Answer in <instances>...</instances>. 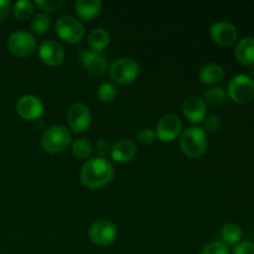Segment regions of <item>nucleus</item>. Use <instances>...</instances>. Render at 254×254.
I'll return each instance as SVG.
<instances>
[{
  "instance_id": "obj_1",
  "label": "nucleus",
  "mask_w": 254,
  "mask_h": 254,
  "mask_svg": "<svg viewBox=\"0 0 254 254\" xmlns=\"http://www.w3.org/2000/svg\"><path fill=\"white\" fill-rule=\"evenodd\" d=\"M114 176V168L108 159L93 158L81 169V181L87 189L97 190L108 185Z\"/></svg>"
},
{
  "instance_id": "obj_2",
  "label": "nucleus",
  "mask_w": 254,
  "mask_h": 254,
  "mask_svg": "<svg viewBox=\"0 0 254 254\" xmlns=\"http://www.w3.org/2000/svg\"><path fill=\"white\" fill-rule=\"evenodd\" d=\"M207 134L200 127H190L181 133L180 149L189 158H200L207 150Z\"/></svg>"
},
{
  "instance_id": "obj_3",
  "label": "nucleus",
  "mask_w": 254,
  "mask_h": 254,
  "mask_svg": "<svg viewBox=\"0 0 254 254\" xmlns=\"http://www.w3.org/2000/svg\"><path fill=\"white\" fill-rule=\"evenodd\" d=\"M72 143L71 131L64 126H54L47 129L41 138V145L50 154H59L66 150Z\"/></svg>"
},
{
  "instance_id": "obj_4",
  "label": "nucleus",
  "mask_w": 254,
  "mask_h": 254,
  "mask_svg": "<svg viewBox=\"0 0 254 254\" xmlns=\"http://www.w3.org/2000/svg\"><path fill=\"white\" fill-rule=\"evenodd\" d=\"M55 31L62 41L69 45L78 44L86 36L84 25L77 17L69 16V15H64L57 20L55 25Z\"/></svg>"
},
{
  "instance_id": "obj_5",
  "label": "nucleus",
  "mask_w": 254,
  "mask_h": 254,
  "mask_svg": "<svg viewBox=\"0 0 254 254\" xmlns=\"http://www.w3.org/2000/svg\"><path fill=\"white\" fill-rule=\"evenodd\" d=\"M140 73V66L135 60L130 57H122L116 60L109 67L111 78L118 84H130L135 81Z\"/></svg>"
},
{
  "instance_id": "obj_6",
  "label": "nucleus",
  "mask_w": 254,
  "mask_h": 254,
  "mask_svg": "<svg viewBox=\"0 0 254 254\" xmlns=\"http://www.w3.org/2000/svg\"><path fill=\"white\" fill-rule=\"evenodd\" d=\"M227 96L235 103L247 104L254 99V79L247 74H237L228 83Z\"/></svg>"
},
{
  "instance_id": "obj_7",
  "label": "nucleus",
  "mask_w": 254,
  "mask_h": 254,
  "mask_svg": "<svg viewBox=\"0 0 254 254\" xmlns=\"http://www.w3.org/2000/svg\"><path fill=\"white\" fill-rule=\"evenodd\" d=\"M37 41L32 34L27 31H15L7 37V49L16 57H29L36 51Z\"/></svg>"
},
{
  "instance_id": "obj_8",
  "label": "nucleus",
  "mask_w": 254,
  "mask_h": 254,
  "mask_svg": "<svg viewBox=\"0 0 254 254\" xmlns=\"http://www.w3.org/2000/svg\"><path fill=\"white\" fill-rule=\"evenodd\" d=\"M88 237L93 245L99 247H108L118 237V230L111 221L99 220L89 227Z\"/></svg>"
},
{
  "instance_id": "obj_9",
  "label": "nucleus",
  "mask_w": 254,
  "mask_h": 254,
  "mask_svg": "<svg viewBox=\"0 0 254 254\" xmlns=\"http://www.w3.org/2000/svg\"><path fill=\"white\" fill-rule=\"evenodd\" d=\"M78 59L83 68L91 76L101 77L108 69V60L102 52L93 51L91 49H81L78 51Z\"/></svg>"
},
{
  "instance_id": "obj_10",
  "label": "nucleus",
  "mask_w": 254,
  "mask_h": 254,
  "mask_svg": "<svg viewBox=\"0 0 254 254\" xmlns=\"http://www.w3.org/2000/svg\"><path fill=\"white\" fill-rule=\"evenodd\" d=\"M92 114L88 107L83 103H74L67 112V123L73 133L82 134L91 127Z\"/></svg>"
},
{
  "instance_id": "obj_11",
  "label": "nucleus",
  "mask_w": 254,
  "mask_h": 254,
  "mask_svg": "<svg viewBox=\"0 0 254 254\" xmlns=\"http://www.w3.org/2000/svg\"><path fill=\"white\" fill-rule=\"evenodd\" d=\"M183 131V122L175 114H166L156 124L155 136L163 143L174 141Z\"/></svg>"
},
{
  "instance_id": "obj_12",
  "label": "nucleus",
  "mask_w": 254,
  "mask_h": 254,
  "mask_svg": "<svg viewBox=\"0 0 254 254\" xmlns=\"http://www.w3.org/2000/svg\"><path fill=\"white\" fill-rule=\"evenodd\" d=\"M16 112L25 121H37L44 114V103L34 94H25L17 99Z\"/></svg>"
},
{
  "instance_id": "obj_13",
  "label": "nucleus",
  "mask_w": 254,
  "mask_h": 254,
  "mask_svg": "<svg viewBox=\"0 0 254 254\" xmlns=\"http://www.w3.org/2000/svg\"><path fill=\"white\" fill-rule=\"evenodd\" d=\"M39 59L42 64L50 67H56L64 62V49L61 44L54 40H46L42 42L37 50Z\"/></svg>"
},
{
  "instance_id": "obj_14",
  "label": "nucleus",
  "mask_w": 254,
  "mask_h": 254,
  "mask_svg": "<svg viewBox=\"0 0 254 254\" xmlns=\"http://www.w3.org/2000/svg\"><path fill=\"white\" fill-rule=\"evenodd\" d=\"M210 36L220 46H231L238 37L237 27L228 21H217L211 25Z\"/></svg>"
},
{
  "instance_id": "obj_15",
  "label": "nucleus",
  "mask_w": 254,
  "mask_h": 254,
  "mask_svg": "<svg viewBox=\"0 0 254 254\" xmlns=\"http://www.w3.org/2000/svg\"><path fill=\"white\" fill-rule=\"evenodd\" d=\"M207 106L201 97L189 96L183 103V113L191 123H201L206 118Z\"/></svg>"
},
{
  "instance_id": "obj_16",
  "label": "nucleus",
  "mask_w": 254,
  "mask_h": 254,
  "mask_svg": "<svg viewBox=\"0 0 254 254\" xmlns=\"http://www.w3.org/2000/svg\"><path fill=\"white\" fill-rule=\"evenodd\" d=\"M136 155V145L129 139H121L111 149V156L114 161L121 164L129 163Z\"/></svg>"
},
{
  "instance_id": "obj_17",
  "label": "nucleus",
  "mask_w": 254,
  "mask_h": 254,
  "mask_svg": "<svg viewBox=\"0 0 254 254\" xmlns=\"http://www.w3.org/2000/svg\"><path fill=\"white\" fill-rule=\"evenodd\" d=\"M235 55L238 61L245 66L254 64V37L246 36L241 39L236 45Z\"/></svg>"
},
{
  "instance_id": "obj_18",
  "label": "nucleus",
  "mask_w": 254,
  "mask_h": 254,
  "mask_svg": "<svg viewBox=\"0 0 254 254\" xmlns=\"http://www.w3.org/2000/svg\"><path fill=\"white\" fill-rule=\"evenodd\" d=\"M102 10L101 0H78L74 4V11L81 20L91 21L99 15Z\"/></svg>"
},
{
  "instance_id": "obj_19",
  "label": "nucleus",
  "mask_w": 254,
  "mask_h": 254,
  "mask_svg": "<svg viewBox=\"0 0 254 254\" xmlns=\"http://www.w3.org/2000/svg\"><path fill=\"white\" fill-rule=\"evenodd\" d=\"M225 68L223 66H221L220 64H215V62H211V64H205L202 68L198 72V77H200V81L203 84H207V86H215V84L220 83L221 81L225 77Z\"/></svg>"
},
{
  "instance_id": "obj_20",
  "label": "nucleus",
  "mask_w": 254,
  "mask_h": 254,
  "mask_svg": "<svg viewBox=\"0 0 254 254\" xmlns=\"http://www.w3.org/2000/svg\"><path fill=\"white\" fill-rule=\"evenodd\" d=\"M109 42H111V35L103 27H97L89 32L88 45L89 49L93 50V51L102 52L108 47Z\"/></svg>"
},
{
  "instance_id": "obj_21",
  "label": "nucleus",
  "mask_w": 254,
  "mask_h": 254,
  "mask_svg": "<svg viewBox=\"0 0 254 254\" xmlns=\"http://www.w3.org/2000/svg\"><path fill=\"white\" fill-rule=\"evenodd\" d=\"M227 91L222 87H211V88L206 89L203 93V101L206 104L211 107H220L226 103L227 101Z\"/></svg>"
},
{
  "instance_id": "obj_22",
  "label": "nucleus",
  "mask_w": 254,
  "mask_h": 254,
  "mask_svg": "<svg viewBox=\"0 0 254 254\" xmlns=\"http://www.w3.org/2000/svg\"><path fill=\"white\" fill-rule=\"evenodd\" d=\"M242 228L237 223H227L221 231V238L225 245H237L242 240Z\"/></svg>"
},
{
  "instance_id": "obj_23",
  "label": "nucleus",
  "mask_w": 254,
  "mask_h": 254,
  "mask_svg": "<svg viewBox=\"0 0 254 254\" xmlns=\"http://www.w3.org/2000/svg\"><path fill=\"white\" fill-rule=\"evenodd\" d=\"M34 2L30 0H20L12 5V15L20 21H26L34 16Z\"/></svg>"
},
{
  "instance_id": "obj_24",
  "label": "nucleus",
  "mask_w": 254,
  "mask_h": 254,
  "mask_svg": "<svg viewBox=\"0 0 254 254\" xmlns=\"http://www.w3.org/2000/svg\"><path fill=\"white\" fill-rule=\"evenodd\" d=\"M92 151H93V148L86 139H76L74 141H72V154L74 158L79 159V160H87L91 158Z\"/></svg>"
},
{
  "instance_id": "obj_25",
  "label": "nucleus",
  "mask_w": 254,
  "mask_h": 254,
  "mask_svg": "<svg viewBox=\"0 0 254 254\" xmlns=\"http://www.w3.org/2000/svg\"><path fill=\"white\" fill-rule=\"evenodd\" d=\"M51 26V20L46 14H36L31 19V29L35 35H44L45 32L49 31Z\"/></svg>"
},
{
  "instance_id": "obj_26",
  "label": "nucleus",
  "mask_w": 254,
  "mask_h": 254,
  "mask_svg": "<svg viewBox=\"0 0 254 254\" xmlns=\"http://www.w3.org/2000/svg\"><path fill=\"white\" fill-rule=\"evenodd\" d=\"M98 98L99 101L103 102V103H111L118 96V91H117L116 86L111 82H104L99 86L98 88Z\"/></svg>"
},
{
  "instance_id": "obj_27",
  "label": "nucleus",
  "mask_w": 254,
  "mask_h": 254,
  "mask_svg": "<svg viewBox=\"0 0 254 254\" xmlns=\"http://www.w3.org/2000/svg\"><path fill=\"white\" fill-rule=\"evenodd\" d=\"M200 254H230V250H228L227 245H225L223 242L215 241V242L206 245Z\"/></svg>"
},
{
  "instance_id": "obj_28",
  "label": "nucleus",
  "mask_w": 254,
  "mask_h": 254,
  "mask_svg": "<svg viewBox=\"0 0 254 254\" xmlns=\"http://www.w3.org/2000/svg\"><path fill=\"white\" fill-rule=\"evenodd\" d=\"M221 127V119L220 117L216 114H211V116L206 117L203 119V127L202 130L205 133H216Z\"/></svg>"
},
{
  "instance_id": "obj_29",
  "label": "nucleus",
  "mask_w": 254,
  "mask_h": 254,
  "mask_svg": "<svg viewBox=\"0 0 254 254\" xmlns=\"http://www.w3.org/2000/svg\"><path fill=\"white\" fill-rule=\"evenodd\" d=\"M35 4L45 11H57L64 6V0H36Z\"/></svg>"
},
{
  "instance_id": "obj_30",
  "label": "nucleus",
  "mask_w": 254,
  "mask_h": 254,
  "mask_svg": "<svg viewBox=\"0 0 254 254\" xmlns=\"http://www.w3.org/2000/svg\"><path fill=\"white\" fill-rule=\"evenodd\" d=\"M155 140V131L150 128H144L139 130L138 141L141 145H150Z\"/></svg>"
},
{
  "instance_id": "obj_31",
  "label": "nucleus",
  "mask_w": 254,
  "mask_h": 254,
  "mask_svg": "<svg viewBox=\"0 0 254 254\" xmlns=\"http://www.w3.org/2000/svg\"><path fill=\"white\" fill-rule=\"evenodd\" d=\"M93 149L97 154V158L107 159V155L111 153L112 148L111 145H109L108 141L104 140V139H98V140L96 141V144H94Z\"/></svg>"
},
{
  "instance_id": "obj_32",
  "label": "nucleus",
  "mask_w": 254,
  "mask_h": 254,
  "mask_svg": "<svg viewBox=\"0 0 254 254\" xmlns=\"http://www.w3.org/2000/svg\"><path fill=\"white\" fill-rule=\"evenodd\" d=\"M233 254H254V243L251 241L237 243L233 248Z\"/></svg>"
},
{
  "instance_id": "obj_33",
  "label": "nucleus",
  "mask_w": 254,
  "mask_h": 254,
  "mask_svg": "<svg viewBox=\"0 0 254 254\" xmlns=\"http://www.w3.org/2000/svg\"><path fill=\"white\" fill-rule=\"evenodd\" d=\"M11 10V2L9 0H0V22L4 21Z\"/></svg>"
},
{
  "instance_id": "obj_34",
  "label": "nucleus",
  "mask_w": 254,
  "mask_h": 254,
  "mask_svg": "<svg viewBox=\"0 0 254 254\" xmlns=\"http://www.w3.org/2000/svg\"><path fill=\"white\" fill-rule=\"evenodd\" d=\"M251 74H252V78L254 79V64L253 66H251Z\"/></svg>"
}]
</instances>
